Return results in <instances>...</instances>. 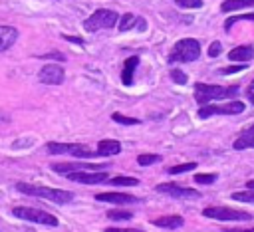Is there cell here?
<instances>
[{
  "instance_id": "cell-1",
  "label": "cell",
  "mask_w": 254,
  "mask_h": 232,
  "mask_svg": "<svg viewBox=\"0 0 254 232\" xmlns=\"http://www.w3.org/2000/svg\"><path fill=\"white\" fill-rule=\"evenodd\" d=\"M16 188L22 194H30V196H38V198H48V200L58 202V204H67V202L73 200V192L64 190V188L38 186V184H30V182H16Z\"/></svg>"
},
{
  "instance_id": "cell-2",
  "label": "cell",
  "mask_w": 254,
  "mask_h": 232,
  "mask_svg": "<svg viewBox=\"0 0 254 232\" xmlns=\"http://www.w3.org/2000/svg\"><path fill=\"white\" fill-rule=\"evenodd\" d=\"M238 93V85H210V83H196L194 85V99L200 105H206L214 99H228Z\"/></svg>"
},
{
  "instance_id": "cell-3",
  "label": "cell",
  "mask_w": 254,
  "mask_h": 232,
  "mask_svg": "<svg viewBox=\"0 0 254 232\" xmlns=\"http://www.w3.org/2000/svg\"><path fill=\"white\" fill-rule=\"evenodd\" d=\"M198 56H200V44H198V40H194V38H183V40H179L175 46H173V50H171V54H169V63H190V61H194V59H198Z\"/></svg>"
},
{
  "instance_id": "cell-4",
  "label": "cell",
  "mask_w": 254,
  "mask_h": 232,
  "mask_svg": "<svg viewBox=\"0 0 254 232\" xmlns=\"http://www.w3.org/2000/svg\"><path fill=\"white\" fill-rule=\"evenodd\" d=\"M12 214L20 220H26V222H36V224H46V226H58L60 220L46 212V210H40V208H32V206H16L12 208Z\"/></svg>"
},
{
  "instance_id": "cell-5",
  "label": "cell",
  "mask_w": 254,
  "mask_h": 232,
  "mask_svg": "<svg viewBox=\"0 0 254 232\" xmlns=\"http://www.w3.org/2000/svg\"><path fill=\"white\" fill-rule=\"evenodd\" d=\"M119 20V14L113 12V10H107V8H99L95 10L89 18H85L83 22V28L87 32H97V30H107V28H113Z\"/></svg>"
},
{
  "instance_id": "cell-6",
  "label": "cell",
  "mask_w": 254,
  "mask_h": 232,
  "mask_svg": "<svg viewBox=\"0 0 254 232\" xmlns=\"http://www.w3.org/2000/svg\"><path fill=\"white\" fill-rule=\"evenodd\" d=\"M202 216L212 218V220H222V222H238V220H250L252 214L246 210H236L230 206H208L202 210Z\"/></svg>"
},
{
  "instance_id": "cell-7",
  "label": "cell",
  "mask_w": 254,
  "mask_h": 232,
  "mask_svg": "<svg viewBox=\"0 0 254 232\" xmlns=\"http://www.w3.org/2000/svg\"><path fill=\"white\" fill-rule=\"evenodd\" d=\"M244 111V103L242 101H230V103H224V105H202L198 109V117L200 119H206V117H212V115H238Z\"/></svg>"
},
{
  "instance_id": "cell-8",
  "label": "cell",
  "mask_w": 254,
  "mask_h": 232,
  "mask_svg": "<svg viewBox=\"0 0 254 232\" xmlns=\"http://www.w3.org/2000/svg\"><path fill=\"white\" fill-rule=\"evenodd\" d=\"M107 163H83V161H75V163H54L52 169L60 174H67V173H77V171H103L107 169Z\"/></svg>"
},
{
  "instance_id": "cell-9",
  "label": "cell",
  "mask_w": 254,
  "mask_h": 232,
  "mask_svg": "<svg viewBox=\"0 0 254 232\" xmlns=\"http://www.w3.org/2000/svg\"><path fill=\"white\" fill-rule=\"evenodd\" d=\"M69 180L73 182H81V184H97V182H105L109 178V174L103 171H77V173H67L65 174Z\"/></svg>"
},
{
  "instance_id": "cell-10",
  "label": "cell",
  "mask_w": 254,
  "mask_h": 232,
  "mask_svg": "<svg viewBox=\"0 0 254 232\" xmlns=\"http://www.w3.org/2000/svg\"><path fill=\"white\" fill-rule=\"evenodd\" d=\"M38 77H40L42 83L60 85V83H64L65 73H64V67H62V65H58V63H48V65H44V67L40 69Z\"/></svg>"
},
{
  "instance_id": "cell-11",
  "label": "cell",
  "mask_w": 254,
  "mask_h": 232,
  "mask_svg": "<svg viewBox=\"0 0 254 232\" xmlns=\"http://www.w3.org/2000/svg\"><path fill=\"white\" fill-rule=\"evenodd\" d=\"M157 190L163 192V194L175 196V198H196L198 196V190L187 188V186H181V184H175V182H161V184H157Z\"/></svg>"
},
{
  "instance_id": "cell-12",
  "label": "cell",
  "mask_w": 254,
  "mask_h": 232,
  "mask_svg": "<svg viewBox=\"0 0 254 232\" xmlns=\"http://www.w3.org/2000/svg\"><path fill=\"white\" fill-rule=\"evenodd\" d=\"M95 200L111 202V204H127V202H137L139 198L129 192H99L95 194Z\"/></svg>"
},
{
  "instance_id": "cell-13",
  "label": "cell",
  "mask_w": 254,
  "mask_h": 232,
  "mask_svg": "<svg viewBox=\"0 0 254 232\" xmlns=\"http://www.w3.org/2000/svg\"><path fill=\"white\" fill-rule=\"evenodd\" d=\"M18 40V30L14 26H0V52L12 48Z\"/></svg>"
},
{
  "instance_id": "cell-14",
  "label": "cell",
  "mask_w": 254,
  "mask_h": 232,
  "mask_svg": "<svg viewBox=\"0 0 254 232\" xmlns=\"http://www.w3.org/2000/svg\"><path fill=\"white\" fill-rule=\"evenodd\" d=\"M119 151H121V143L115 139H101L95 149V153L99 157H111V155H117Z\"/></svg>"
},
{
  "instance_id": "cell-15",
  "label": "cell",
  "mask_w": 254,
  "mask_h": 232,
  "mask_svg": "<svg viewBox=\"0 0 254 232\" xmlns=\"http://www.w3.org/2000/svg\"><path fill=\"white\" fill-rule=\"evenodd\" d=\"M254 58V48L252 46H236L234 50L228 52L230 61H250Z\"/></svg>"
},
{
  "instance_id": "cell-16",
  "label": "cell",
  "mask_w": 254,
  "mask_h": 232,
  "mask_svg": "<svg viewBox=\"0 0 254 232\" xmlns=\"http://www.w3.org/2000/svg\"><path fill=\"white\" fill-rule=\"evenodd\" d=\"M137 65H139V58H137V56L127 58L125 67H123V73H121V81H123V85H131V83H133V73H135Z\"/></svg>"
},
{
  "instance_id": "cell-17",
  "label": "cell",
  "mask_w": 254,
  "mask_h": 232,
  "mask_svg": "<svg viewBox=\"0 0 254 232\" xmlns=\"http://www.w3.org/2000/svg\"><path fill=\"white\" fill-rule=\"evenodd\" d=\"M183 216H179V214H171V216H159V218H155L153 220V224L155 226H159V228H181L183 226Z\"/></svg>"
},
{
  "instance_id": "cell-18",
  "label": "cell",
  "mask_w": 254,
  "mask_h": 232,
  "mask_svg": "<svg viewBox=\"0 0 254 232\" xmlns=\"http://www.w3.org/2000/svg\"><path fill=\"white\" fill-rule=\"evenodd\" d=\"M246 6H254V0H224L220 4V10L222 12H234V10H240Z\"/></svg>"
},
{
  "instance_id": "cell-19",
  "label": "cell",
  "mask_w": 254,
  "mask_h": 232,
  "mask_svg": "<svg viewBox=\"0 0 254 232\" xmlns=\"http://www.w3.org/2000/svg\"><path fill=\"white\" fill-rule=\"evenodd\" d=\"M250 147H254V133H252V131L242 133V135H240V137L234 141V149H236V151L250 149Z\"/></svg>"
},
{
  "instance_id": "cell-20",
  "label": "cell",
  "mask_w": 254,
  "mask_h": 232,
  "mask_svg": "<svg viewBox=\"0 0 254 232\" xmlns=\"http://www.w3.org/2000/svg\"><path fill=\"white\" fill-rule=\"evenodd\" d=\"M135 24H137V16H135V14H131V12L123 14V16H121V18L117 20V28H119L121 32L133 30V28H135Z\"/></svg>"
},
{
  "instance_id": "cell-21",
  "label": "cell",
  "mask_w": 254,
  "mask_h": 232,
  "mask_svg": "<svg viewBox=\"0 0 254 232\" xmlns=\"http://www.w3.org/2000/svg\"><path fill=\"white\" fill-rule=\"evenodd\" d=\"M67 153H69L71 157H91V155H93L85 145H79V143H69Z\"/></svg>"
},
{
  "instance_id": "cell-22",
  "label": "cell",
  "mask_w": 254,
  "mask_h": 232,
  "mask_svg": "<svg viewBox=\"0 0 254 232\" xmlns=\"http://www.w3.org/2000/svg\"><path fill=\"white\" fill-rule=\"evenodd\" d=\"M107 182H111L113 186H135V184H139V180L135 176H113V178H107Z\"/></svg>"
},
{
  "instance_id": "cell-23",
  "label": "cell",
  "mask_w": 254,
  "mask_h": 232,
  "mask_svg": "<svg viewBox=\"0 0 254 232\" xmlns=\"http://www.w3.org/2000/svg\"><path fill=\"white\" fill-rule=\"evenodd\" d=\"M242 20H252L254 22V12L252 14H236V16H230L224 20V30L230 32V28L236 24V22H242Z\"/></svg>"
},
{
  "instance_id": "cell-24",
  "label": "cell",
  "mask_w": 254,
  "mask_h": 232,
  "mask_svg": "<svg viewBox=\"0 0 254 232\" xmlns=\"http://www.w3.org/2000/svg\"><path fill=\"white\" fill-rule=\"evenodd\" d=\"M107 218L109 220H129V218H133V212L113 208V210H107Z\"/></svg>"
},
{
  "instance_id": "cell-25",
  "label": "cell",
  "mask_w": 254,
  "mask_h": 232,
  "mask_svg": "<svg viewBox=\"0 0 254 232\" xmlns=\"http://www.w3.org/2000/svg\"><path fill=\"white\" fill-rule=\"evenodd\" d=\"M159 161H161V157L155 155V153H145V155H139V157H137V163H139L141 167H149V165H155V163H159Z\"/></svg>"
},
{
  "instance_id": "cell-26",
  "label": "cell",
  "mask_w": 254,
  "mask_h": 232,
  "mask_svg": "<svg viewBox=\"0 0 254 232\" xmlns=\"http://www.w3.org/2000/svg\"><path fill=\"white\" fill-rule=\"evenodd\" d=\"M232 198H234V200H240V202H250V204H254V188H248V190H242V192H234Z\"/></svg>"
},
{
  "instance_id": "cell-27",
  "label": "cell",
  "mask_w": 254,
  "mask_h": 232,
  "mask_svg": "<svg viewBox=\"0 0 254 232\" xmlns=\"http://www.w3.org/2000/svg\"><path fill=\"white\" fill-rule=\"evenodd\" d=\"M111 119H113L115 123H121V125H139V119L127 117V115H121V113H113Z\"/></svg>"
},
{
  "instance_id": "cell-28",
  "label": "cell",
  "mask_w": 254,
  "mask_h": 232,
  "mask_svg": "<svg viewBox=\"0 0 254 232\" xmlns=\"http://www.w3.org/2000/svg\"><path fill=\"white\" fill-rule=\"evenodd\" d=\"M196 169V163H183V165H175L169 169L171 174H181V173H187V171H192Z\"/></svg>"
},
{
  "instance_id": "cell-29",
  "label": "cell",
  "mask_w": 254,
  "mask_h": 232,
  "mask_svg": "<svg viewBox=\"0 0 254 232\" xmlns=\"http://www.w3.org/2000/svg\"><path fill=\"white\" fill-rule=\"evenodd\" d=\"M216 180V173H208V174H194V182L198 184H210Z\"/></svg>"
},
{
  "instance_id": "cell-30",
  "label": "cell",
  "mask_w": 254,
  "mask_h": 232,
  "mask_svg": "<svg viewBox=\"0 0 254 232\" xmlns=\"http://www.w3.org/2000/svg\"><path fill=\"white\" fill-rule=\"evenodd\" d=\"M171 79L175 83H179V85H185L187 83V73L181 71V69H171Z\"/></svg>"
},
{
  "instance_id": "cell-31",
  "label": "cell",
  "mask_w": 254,
  "mask_h": 232,
  "mask_svg": "<svg viewBox=\"0 0 254 232\" xmlns=\"http://www.w3.org/2000/svg\"><path fill=\"white\" fill-rule=\"evenodd\" d=\"M175 4H179L181 8H200L202 0H175Z\"/></svg>"
},
{
  "instance_id": "cell-32",
  "label": "cell",
  "mask_w": 254,
  "mask_h": 232,
  "mask_svg": "<svg viewBox=\"0 0 254 232\" xmlns=\"http://www.w3.org/2000/svg\"><path fill=\"white\" fill-rule=\"evenodd\" d=\"M244 67H246V63H240V65H226V67H222V69H220V73L228 75V73H236V71H242Z\"/></svg>"
},
{
  "instance_id": "cell-33",
  "label": "cell",
  "mask_w": 254,
  "mask_h": 232,
  "mask_svg": "<svg viewBox=\"0 0 254 232\" xmlns=\"http://www.w3.org/2000/svg\"><path fill=\"white\" fill-rule=\"evenodd\" d=\"M40 58H42V59H58V61H65L64 54H60V52H50V54H42Z\"/></svg>"
},
{
  "instance_id": "cell-34",
  "label": "cell",
  "mask_w": 254,
  "mask_h": 232,
  "mask_svg": "<svg viewBox=\"0 0 254 232\" xmlns=\"http://www.w3.org/2000/svg\"><path fill=\"white\" fill-rule=\"evenodd\" d=\"M220 52H222L220 42H212V44H210V48H208V56H210V58H216Z\"/></svg>"
},
{
  "instance_id": "cell-35",
  "label": "cell",
  "mask_w": 254,
  "mask_h": 232,
  "mask_svg": "<svg viewBox=\"0 0 254 232\" xmlns=\"http://www.w3.org/2000/svg\"><path fill=\"white\" fill-rule=\"evenodd\" d=\"M65 42H71V44H83V38L81 36H62Z\"/></svg>"
},
{
  "instance_id": "cell-36",
  "label": "cell",
  "mask_w": 254,
  "mask_h": 232,
  "mask_svg": "<svg viewBox=\"0 0 254 232\" xmlns=\"http://www.w3.org/2000/svg\"><path fill=\"white\" fill-rule=\"evenodd\" d=\"M105 232H141L135 228H105Z\"/></svg>"
},
{
  "instance_id": "cell-37",
  "label": "cell",
  "mask_w": 254,
  "mask_h": 232,
  "mask_svg": "<svg viewBox=\"0 0 254 232\" xmlns=\"http://www.w3.org/2000/svg\"><path fill=\"white\" fill-rule=\"evenodd\" d=\"M224 232H254V228H224Z\"/></svg>"
},
{
  "instance_id": "cell-38",
  "label": "cell",
  "mask_w": 254,
  "mask_h": 232,
  "mask_svg": "<svg viewBox=\"0 0 254 232\" xmlns=\"http://www.w3.org/2000/svg\"><path fill=\"white\" fill-rule=\"evenodd\" d=\"M248 99L254 103V85H250V87H248Z\"/></svg>"
},
{
  "instance_id": "cell-39",
  "label": "cell",
  "mask_w": 254,
  "mask_h": 232,
  "mask_svg": "<svg viewBox=\"0 0 254 232\" xmlns=\"http://www.w3.org/2000/svg\"><path fill=\"white\" fill-rule=\"evenodd\" d=\"M246 188H254V178H252V180H248V182H246Z\"/></svg>"
},
{
  "instance_id": "cell-40",
  "label": "cell",
  "mask_w": 254,
  "mask_h": 232,
  "mask_svg": "<svg viewBox=\"0 0 254 232\" xmlns=\"http://www.w3.org/2000/svg\"><path fill=\"white\" fill-rule=\"evenodd\" d=\"M248 131H252V133H254V125H252V127H250V129H248Z\"/></svg>"
}]
</instances>
